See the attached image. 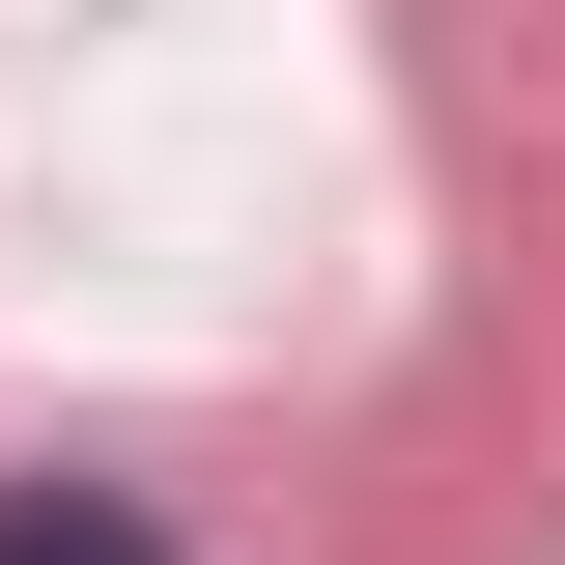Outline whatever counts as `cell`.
<instances>
[{"label":"cell","mask_w":565,"mask_h":565,"mask_svg":"<svg viewBox=\"0 0 565 565\" xmlns=\"http://www.w3.org/2000/svg\"><path fill=\"white\" fill-rule=\"evenodd\" d=\"M0 565H170V537H141L114 481H0Z\"/></svg>","instance_id":"cell-1"}]
</instances>
